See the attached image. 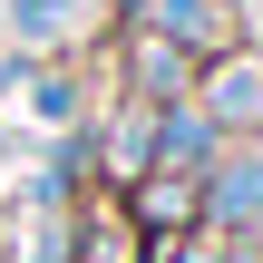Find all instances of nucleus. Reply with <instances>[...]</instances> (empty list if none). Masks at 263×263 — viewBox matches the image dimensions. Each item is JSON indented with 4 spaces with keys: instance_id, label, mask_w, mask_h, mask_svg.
Instances as JSON below:
<instances>
[{
    "instance_id": "nucleus-1",
    "label": "nucleus",
    "mask_w": 263,
    "mask_h": 263,
    "mask_svg": "<svg viewBox=\"0 0 263 263\" xmlns=\"http://www.w3.org/2000/svg\"><path fill=\"white\" fill-rule=\"evenodd\" d=\"M195 117H205L215 137L263 117V59H254V49H234V59H215V68H205V88H195Z\"/></svg>"
},
{
    "instance_id": "nucleus-2",
    "label": "nucleus",
    "mask_w": 263,
    "mask_h": 263,
    "mask_svg": "<svg viewBox=\"0 0 263 263\" xmlns=\"http://www.w3.org/2000/svg\"><path fill=\"white\" fill-rule=\"evenodd\" d=\"M205 215V176H176V166H146L137 195H127V224L137 234H185Z\"/></svg>"
},
{
    "instance_id": "nucleus-3",
    "label": "nucleus",
    "mask_w": 263,
    "mask_h": 263,
    "mask_svg": "<svg viewBox=\"0 0 263 263\" xmlns=\"http://www.w3.org/2000/svg\"><path fill=\"white\" fill-rule=\"evenodd\" d=\"M205 215L215 224H263V156H224V166H205Z\"/></svg>"
},
{
    "instance_id": "nucleus-4",
    "label": "nucleus",
    "mask_w": 263,
    "mask_h": 263,
    "mask_svg": "<svg viewBox=\"0 0 263 263\" xmlns=\"http://www.w3.org/2000/svg\"><path fill=\"white\" fill-rule=\"evenodd\" d=\"M146 29L176 39L185 59H205V49H224V0H146Z\"/></svg>"
},
{
    "instance_id": "nucleus-5",
    "label": "nucleus",
    "mask_w": 263,
    "mask_h": 263,
    "mask_svg": "<svg viewBox=\"0 0 263 263\" xmlns=\"http://www.w3.org/2000/svg\"><path fill=\"white\" fill-rule=\"evenodd\" d=\"M78 263H146V234L127 224L117 195H98V205L78 215Z\"/></svg>"
},
{
    "instance_id": "nucleus-6",
    "label": "nucleus",
    "mask_w": 263,
    "mask_h": 263,
    "mask_svg": "<svg viewBox=\"0 0 263 263\" xmlns=\"http://www.w3.org/2000/svg\"><path fill=\"white\" fill-rule=\"evenodd\" d=\"M185 88H195V59H185L176 39L146 29V39H137V98H146V107H176Z\"/></svg>"
},
{
    "instance_id": "nucleus-7",
    "label": "nucleus",
    "mask_w": 263,
    "mask_h": 263,
    "mask_svg": "<svg viewBox=\"0 0 263 263\" xmlns=\"http://www.w3.org/2000/svg\"><path fill=\"white\" fill-rule=\"evenodd\" d=\"M107 166L137 185L146 166H156V107H137V117H117V137H107Z\"/></svg>"
},
{
    "instance_id": "nucleus-8",
    "label": "nucleus",
    "mask_w": 263,
    "mask_h": 263,
    "mask_svg": "<svg viewBox=\"0 0 263 263\" xmlns=\"http://www.w3.org/2000/svg\"><path fill=\"white\" fill-rule=\"evenodd\" d=\"M10 20H20V39H68L88 10L78 0H10Z\"/></svg>"
}]
</instances>
